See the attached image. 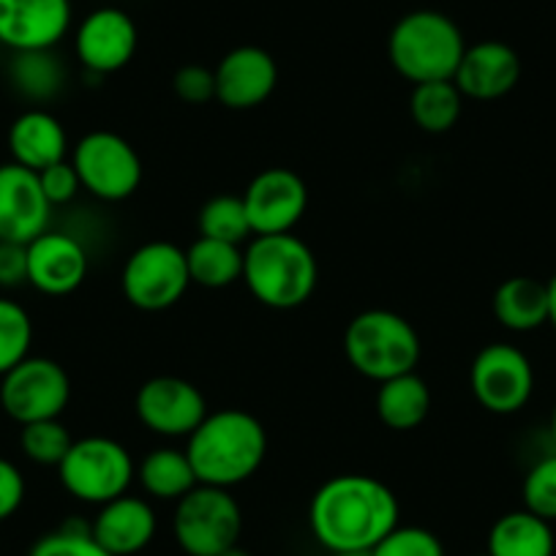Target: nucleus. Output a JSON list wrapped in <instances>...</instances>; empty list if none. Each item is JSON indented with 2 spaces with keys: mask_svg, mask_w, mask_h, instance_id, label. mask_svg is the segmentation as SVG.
<instances>
[{
  "mask_svg": "<svg viewBox=\"0 0 556 556\" xmlns=\"http://www.w3.org/2000/svg\"><path fill=\"white\" fill-rule=\"evenodd\" d=\"M72 0H0V47L55 50L72 28Z\"/></svg>",
  "mask_w": 556,
  "mask_h": 556,
  "instance_id": "16",
  "label": "nucleus"
},
{
  "mask_svg": "<svg viewBox=\"0 0 556 556\" xmlns=\"http://www.w3.org/2000/svg\"><path fill=\"white\" fill-rule=\"evenodd\" d=\"M494 317L513 333H529L548 323V285L529 276L505 278L494 292Z\"/></svg>",
  "mask_w": 556,
  "mask_h": 556,
  "instance_id": "22",
  "label": "nucleus"
},
{
  "mask_svg": "<svg viewBox=\"0 0 556 556\" xmlns=\"http://www.w3.org/2000/svg\"><path fill=\"white\" fill-rule=\"evenodd\" d=\"M137 41V25L123 9L101 7L79 23L74 34V52L85 72L106 77L131 63Z\"/></svg>",
  "mask_w": 556,
  "mask_h": 556,
  "instance_id": "14",
  "label": "nucleus"
},
{
  "mask_svg": "<svg viewBox=\"0 0 556 556\" xmlns=\"http://www.w3.org/2000/svg\"><path fill=\"white\" fill-rule=\"evenodd\" d=\"M88 249L72 232L47 229L28 243V285L41 295H72L88 278Z\"/></svg>",
  "mask_w": 556,
  "mask_h": 556,
  "instance_id": "17",
  "label": "nucleus"
},
{
  "mask_svg": "<svg viewBox=\"0 0 556 556\" xmlns=\"http://www.w3.org/2000/svg\"><path fill=\"white\" fill-rule=\"evenodd\" d=\"M137 483L148 496L159 502H178L189 494L197 480L186 451L178 447H156L137 464Z\"/></svg>",
  "mask_w": 556,
  "mask_h": 556,
  "instance_id": "26",
  "label": "nucleus"
},
{
  "mask_svg": "<svg viewBox=\"0 0 556 556\" xmlns=\"http://www.w3.org/2000/svg\"><path fill=\"white\" fill-rule=\"evenodd\" d=\"M254 235H285L301 224L308 207V186L287 167L262 169L243 194Z\"/></svg>",
  "mask_w": 556,
  "mask_h": 556,
  "instance_id": "13",
  "label": "nucleus"
},
{
  "mask_svg": "<svg viewBox=\"0 0 556 556\" xmlns=\"http://www.w3.org/2000/svg\"><path fill=\"white\" fill-rule=\"evenodd\" d=\"M200 235L235 245L249 243L254 238V229H251L243 197L218 194L207 200L200 211Z\"/></svg>",
  "mask_w": 556,
  "mask_h": 556,
  "instance_id": "29",
  "label": "nucleus"
},
{
  "mask_svg": "<svg viewBox=\"0 0 556 556\" xmlns=\"http://www.w3.org/2000/svg\"><path fill=\"white\" fill-rule=\"evenodd\" d=\"M186 456L202 485L235 489L260 472L267 456V431L245 409H216L186 442Z\"/></svg>",
  "mask_w": 556,
  "mask_h": 556,
  "instance_id": "2",
  "label": "nucleus"
},
{
  "mask_svg": "<svg viewBox=\"0 0 556 556\" xmlns=\"http://www.w3.org/2000/svg\"><path fill=\"white\" fill-rule=\"evenodd\" d=\"M399 518L393 489L374 475H336L319 485L308 505L314 540L330 554L371 551L399 527Z\"/></svg>",
  "mask_w": 556,
  "mask_h": 556,
  "instance_id": "1",
  "label": "nucleus"
},
{
  "mask_svg": "<svg viewBox=\"0 0 556 556\" xmlns=\"http://www.w3.org/2000/svg\"><path fill=\"white\" fill-rule=\"evenodd\" d=\"M464 112V96L453 79L415 85L409 96V115L426 134H445Z\"/></svg>",
  "mask_w": 556,
  "mask_h": 556,
  "instance_id": "28",
  "label": "nucleus"
},
{
  "mask_svg": "<svg viewBox=\"0 0 556 556\" xmlns=\"http://www.w3.org/2000/svg\"><path fill=\"white\" fill-rule=\"evenodd\" d=\"M7 74L14 93L30 104H50L66 88V66L55 50L12 52Z\"/></svg>",
  "mask_w": 556,
  "mask_h": 556,
  "instance_id": "25",
  "label": "nucleus"
},
{
  "mask_svg": "<svg viewBox=\"0 0 556 556\" xmlns=\"http://www.w3.org/2000/svg\"><path fill=\"white\" fill-rule=\"evenodd\" d=\"M61 485L85 505H106L128 494L137 480V464L126 445L112 437H83L74 440L72 451L58 464Z\"/></svg>",
  "mask_w": 556,
  "mask_h": 556,
  "instance_id": "6",
  "label": "nucleus"
},
{
  "mask_svg": "<svg viewBox=\"0 0 556 556\" xmlns=\"http://www.w3.org/2000/svg\"><path fill=\"white\" fill-rule=\"evenodd\" d=\"M521 494L527 510L545 521H556V451L529 469Z\"/></svg>",
  "mask_w": 556,
  "mask_h": 556,
  "instance_id": "33",
  "label": "nucleus"
},
{
  "mask_svg": "<svg viewBox=\"0 0 556 556\" xmlns=\"http://www.w3.org/2000/svg\"><path fill=\"white\" fill-rule=\"evenodd\" d=\"M72 431L61 424V417L20 426V451L39 467H58L72 451Z\"/></svg>",
  "mask_w": 556,
  "mask_h": 556,
  "instance_id": "30",
  "label": "nucleus"
},
{
  "mask_svg": "<svg viewBox=\"0 0 556 556\" xmlns=\"http://www.w3.org/2000/svg\"><path fill=\"white\" fill-rule=\"evenodd\" d=\"M79 184L101 202H123L142 186V159L126 137L115 131H90L72 151Z\"/></svg>",
  "mask_w": 556,
  "mask_h": 556,
  "instance_id": "9",
  "label": "nucleus"
},
{
  "mask_svg": "<svg viewBox=\"0 0 556 556\" xmlns=\"http://www.w3.org/2000/svg\"><path fill=\"white\" fill-rule=\"evenodd\" d=\"M25 494H28V485H25L23 469L0 456V521H9L23 507Z\"/></svg>",
  "mask_w": 556,
  "mask_h": 556,
  "instance_id": "37",
  "label": "nucleus"
},
{
  "mask_svg": "<svg viewBox=\"0 0 556 556\" xmlns=\"http://www.w3.org/2000/svg\"><path fill=\"white\" fill-rule=\"evenodd\" d=\"M377 417L388 429L412 431L426 424L431 412V388L417 371L401 374L379 384L374 401Z\"/></svg>",
  "mask_w": 556,
  "mask_h": 556,
  "instance_id": "23",
  "label": "nucleus"
},
{
  "mask_svg": "<svg viewBox=\"0 0 556 556\" xmlns=\"http://www.w3.org/2000/svg\"><path fill=\"white\" fill-rule=\"evenodd\" d=\"M139 424L164 440H189L207 417V401L194 382L184 377H153L134 395Z\"/></svg>",
  "mask_w": 556,
  "mask_h": 556,
  "instance_id": "12",
  "label": "nucleus"
},
{
  "mask_svg": "<svg viewBox=\"0 0 556 556\" xmlns=\"http://www.w3.org/2000/svg\"><path fill=\"white\" fill-rule=\"evenodd\" d=\"M251 298L276 312H292L317 292L319 265L298 235H254L243 251V278Z\"/></svg>",
  "mask_w": 556,
  "mask_h": 556,
  "instance_id": "3",
  "label": "nucleus"
},
{
  "mask_svg": "<svg viewBox=\"0 0 556 556\" xmlns=\"http://www.w3.org/2000/svg\"><path fill=\"white\" fill-rule=\"evenodd\" d=\"M52 205L39 173L20 164H0V240L28 245L50 229Z\"/></svg>",
  "mask_w": 556,
  "mask_h": 556,
  "instance_id": "15",
  "label": "nucleus"
},
{
  "mask_svg": "<svg viewBox=\"0 0 556 556\" xmlns=\"http://www.w3.org/2000/svg\"><path fill=\"white\" fill-rule=\"evenodd\" d=\"M371 556H445V545L426 527H395L371 548Z\"/></svg>",
  "mask_w": 556,
  "mask_h": 556,
  "instance_id": "34",
  "label": "nucleus"
},
{
  "mask_svg": "<svg viewBox=\"0 0 556 556\" xmlns=\"http://www.w3.org/2000/svg\"><path fill=\"white\" fill-rule=\"evenodd\" d=\"M34 319L17 301L0 298V377L30 355Z\"/></svg>",
  "mask_w": 556,
  "mask_h": 556,
  "instance_id": "31",
  "label": "nucleus"
},
{
  "mask_svg": "<svg viewBox=\"0 0 556 556\" xmlns=\"http://www.w3.org/2000/svg\"><path fill=\"white\" fill-rule=\"evenodd\" d=\"M28 556H112L90 532V523L68 521L55 532L41 534Z\"/></svg>",
  "mask_w": 556,
  "mask_h": 556,
  "instance_id": "32",
  "label": "nucleus"
},
{
  "mask_svg": "<svg viewBox=\"0 0 556 556\" xmlns=\"http://www.w3.org/2000/svg\"><path fill=\"white\" fill-rule=\"evenodd\" d=\"M173 532L186 556H218L238 545L243 510L229 489L200 483L175 505Z\"/></svg>",
  "mask_w": 556,
  "mask_h": 556,
  "instance_id": "7",
  "label": "nucleus"
},
{
  "mask_svg": "<svg viewBox=\"0 0 556 556\" xmlns=\"http://www.w3.org/2000/svg\"><path fill=\"white\" fill-rule=\"evenodd\" d=\"M173 88L184 104L205 106L216 101V74H213V68L202 66V63H189V66L178 68Z\"/></svg>",
  "mask_w": 556,
  "mask_h": 556,
  "instance_id": "35",
  "label": "nucleus"
},
{
  "mask_svg": "<svg viewBox=\"0 0 556 556\" xmlns=\"http://www.w3.org/2000/svg\"><path fill=\"white\" fill-rule=\"evenodd\" d=\"M218 556H251V554L245 548H240V545H232V548H227L224 554H218Z\"/></svg>",
  "mask_w": 556,
  "mask_h": 556,
  "instance_id": "40",
  "label": "nucleus"
},
{
  "mask_svg": "<svg viewBox=\"0 0 556 556\" xmlns=\"http://www.w3.org/2000/svg\"><path fill=\"white\" fill-rule=\"evenodd\" d=\"M7 142L12 162L34 169V173H41L68 156L66 128L52 112L41 110V106H30L23 115L14 117Z\"/></svg>",
  "mask_w": 556,
  "mask_h": 556,
  "instance_id": "21",
  "label": "nucleus"
},
{
  "mask_svg": "<svg viewBox=\"0 0 556 556\" xmlns=\"http://www.w3.org/2000/svg\"><path fill=\"white\" fill-rule=\"evenodd\" d=\"M330 556H371V551H339V554Z\"/></svg>",
  "mask_w": 556,
  "mask_h": 556,
  "instance_id": "41",
  "label": "nucleus"
},
{
  "mask_svg": "<svg viewBox=\"0 0 556 556\" xmlns=\"http://www.w3.org/2000/svg\"><path fill=\"white\" fill-rule=\"evenodd\" d=\"M469 388L491 415H516L534 393V368L518 346L489 344L475 355Z\"/></svg>",
  "mask_w": 556,
  "mask_h": 556,
  "instance_id": "11",
  "label": "nucleus"
},
{
  "mask_svg": "<svg viewBox=\"0 0 556 556\" xmlns=\"http://www.w3.org/2000/svg\"><path fill=\"white\" fill-rule=\"evenodd\" d=\"M475 556H489V554H485V551H483V554H475Z\"/></svg>",
  "mask_w": 556,
  "mask_h": 556,
  "instance_id": "43",
  "label": "nucleus"
},
{
  "mask_svg": "<svg viewBox=\"0 0 556 556\" xmlns=\"http://www.w3.org/2000/svg\"><path fill=\"white\" fill-rule=\"evenodd\" d=\"M521 79V58L505 41H478L464 50L456 68V88L464 99L496 101L510 93Z\"/></svg>",
  "mask_w": 556,
  "mask_h": 556,
  "instance_id": "19",
  "label": "nucleus"
},
{
  "mask_svg": "<svg viewBox=\"0 0 556 556\" xmlns=\"http://www.w3.org/2000/svg\"><path fill=\"white\" fill-rule=\"evenodd\" d=\"M90 532L112 556H134L153 543L159 532V518L151 502L123 494L99 507Z\"/></svg>",
  "mask_w": 556,
  "mask_h": 556,
  "instance_id": "20",
  "label": "nucleus"
},
{
  "mask_svg": "<svg viewBox=\"0 0 556 556\" xmlns=\"http://www.w3.org/2000/svg\"><path fill=\"white\" fill-rule=\"evenodd\" d=\"M121 287L126 301L139 312L156 314L178 306L191 287L186 249L169 240L142 243L123 265Z\"/></svg>",
  "mask_w": 556,
  "mask_h": 556,
  "instance_id": "8",
  "label": "nucleus"
},
{
  "mask_svg": "<svg viewBox=\"0 0 556 556\" xmlns=\"http://www.w3.org/2000/svg\"><path fill=\"white\" fill-rule=\"evenodd\" d=\"M554 548L551 521L534 516L527 507L496 518L485 543L489 556H554Z\"/></svg>",
  "mask_w": 556,
  "mask_h": 556,
  "instance_id": "24",
  "label": "nucleus"
},
{
  "mask_svg": "<svg viewBox=\"0 0 556 556\" xmlns=\"http://www.w3.org/2000/svg\"><path fill=\"white\" fill-rule=\"evenodd\" d=\"M68 401L72 379L52 357L28 355L0 377V409L20 426L61 417Z\"/></svg>",
  "mask_w": 556,
  "mask_h": 556,
  "instance_id": "10",
  "label": "nucleus"
},
{
  "mask_svg": "<svg viewBox=\"0 0 556 556\" xmlns=\"http://www.w3.org/2000/svg\"><path fill=\"white\" fill-rule=\"evenodd\" d=\"M548 431H551V440H554V447H556V406H554V412H551V426H548Z\"/></svg>",
  "mask_w": 556,
  "mask_h": 556,
  "instance_id": "42",
  "label": "nucleus"
},
{
  "mask_svg": "<svg viewBox=\"0 0 556 556\" xmlns=\"http://www.w3.org/2000/svg\"><path fill=\"white\" fill-rule=\"evenodd\" d=\"M39 180H41V189H45V197L50 200L52 207L68 205V202L77 200V194L83 191V184H79V175L77 169H74L72 159H63V162L41 169Z\"/></svg>",
  "mask_w": 556,
  "mask_h": 556,
  "instance_id": "36",
  "label": "nucleus"
},
{
  "mask_svg": "<svg viewBox=\"0 0 556 556\" xmlns=\"http://www.w3.org/2000/svg\"><path fill=\"white\" fill-rule=\"evenodd\" d=\"M548 323L556 330V276L548 281Z\"/></svg>",
  "mask_w": 556,
  "mask_h": 556,
  "instance_id": "39",
  "label": "nucleus"
},
{
  "mask_svg": "<svg viewBox=\"0 0 556 556\" xmlns=\"http://www.w3.org/2000/svg\"><path fill=\"white\" fill-rule=\"evenodd\" d=\"M23 285H28V245L0 240V287L14 290Z\"/></svg>",
  "mask_w": 556,
  "mask_h": 556,
  "instance_id": "38",
  "label": "nucleus"
},
{
  "mask_svg": "<svg viewBox=\"0 0 556 556\" xmlns=\"http://www.w3.org/2000/svg\"><path fill=\"white\" fill-rule=\"evenodd\" d=\"M189 262L191 285L205 287V290H224L243 278V251L235 243L213 238H197L186 249Z\"/></svg>",
  "mask_w": 556,
  "mask_h": 556,
  "instance_id": "27",
  "label": "nucleus"
},
{
  "mask_svg": "<svg viewBox=\"0 0 556 556\" xmlns=\"http://www.w3.org/2000/svg\"><path fill=\"white\" fill-rule=\"evenodd\" d=\"M216 74V101L227 110H256L273 96L278 85V66L262 47L243 45L229 50L213 68Z\"/></svg>",
  "mask_w": 556,
  "mask_h": 556,
  "instance_id": "18",
  "label": "nucleus"
},
{
  "mask_svg": "<svg viewBox=\"0 0 556 556\" xmlns=\"http://www.w3.org/2000/svg\"><path fill=\"white\" fill-rule=\"evenodd\" d=\"M467 41L462 28L447 14L417 9L393 25L388 39V58L399 77L412 85L442 83L456 77Z\"/></svg>",
  "mask_w": 556,
  "mask_h": 556,
  "instance_id": "4",
  "label": "nucleus"
},
{
  "mask_svg": "<svg viewBox=\"0 0 556 556\" xmlns=\"http://www.w3.org/2000/svg\"><path fill=\"white\" fill-rule=\"evenodd\" d=\"M420 336L412 323L388 308H368L352 317L344 330V355L361 377L382 384L420 363Z\"/></svg>",
  "mask_w": 556,
  "mask_h": 556,
  "instance_id": "5",
  "label": "nucleus"
}]
</instances>
